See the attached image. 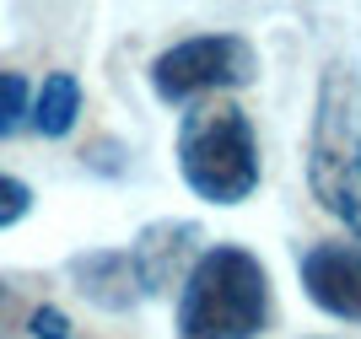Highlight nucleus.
Segmentation results:
<instances>
[{
	"instance_id": "f257e3e1",
	"label": "nucleus",
	"mask_w": 361,
	"mask_h": 339,
	"mask_svg": "<svg viewBox=\"0 0 361 339\" xmlns=\"http://www.w3.org/2000/svg\"><path fill=\"white\" fill-rule=\"evenodd\" d=\"M270 328V275L243 242H211L173 302L178 339H259Z\"/></svg>"
},
{
	"instance_id": "f03ea898",
	"label": "nucleus",
	"mask_w": 361,
	"mask_h": 339,
	"mask_svg": "<svg viewBox=\"0 0 361 339\" xmlns=\"http://www.w3.org/2000/svg\"><path fill=\"white\" fill-rule=\"evenodd\" d=\"M307 189L361 242V75L329 65L307 124Z\"/></svg>"
},
{
	"instance_id": "7ed1b4c3",
	"label": "nucleus",
	"mask_w": 361,
	"mask_h": 339,
	"mask_svg": "<svg viewBox=\"0 0 361 339\" xmlns=\"http://www.w3.org/2000/svg\"><path fill=\"white\" fill-rule=\"evenodd\" d=\"M178 178L205 205H243L254 199L264 162H259L254 118L238 103H200L178 124Z\"/></svg>"
},
{
	"instance_id": "20e7f679",
	"label": "nucleus",
	"mask_w": 361,
	"mask_h": 339,
	"mask_svg": "<svg viewBox=\"0 0 361 339\" xmlns=\"http://www.w3.org/2000/svg\"><path fill=\"white\" fill-rule=\"evenodd\" d=\"M254 75H259V49L243 32H195L151 59V92L173 108L205 103L211 92L248 87Z\"/></svg>"
},
{
	"instance_id": "39448f33",
	"label": "nucleus",
	"mask_w": 361,
	"mask_h": 339,
	"mask_svg": "<svg viewBox=\"0 0 361 339\" xmlns=\"http://www.w3.org/2000/svg\"><path fill=\"white\" fill-rule=\"evenodd\" d=\"M302 296L340 323H361V242H313L297 259Z\"/></svg>"
},
{
	"instance_id": "423d86ee",
	"label": "nucleus",
	"mask_w": 361,
	"mask_h": 339,
	"mask_svg": "<svg viewBox=\"0 0 361 339\" xmlns=\"http://www.w3.org/2000/svg\"><path fill=\"white\" fill-rule=\"evenodd\" d=\"M205 237H200L195 221H151L135 232V242H130V264H135V285L140 296H162L173 291V285L189 281V269H195V259L205 248H200Z\"/></svg>"
},
{
	"instance_id": "0eeeda50",
	"label": "nucleus",
	"mask_w": 361,
	"mask_h": 339,
	"mask_svg": "<svg viewBox=\"0 0 361 339\" xmlns=\"http://www.w3.org/2000/svg\"><path fill=\"white\" fill-rule=\"evenodd\" d=\"M71 285L87 296L97 312H130L146 296L135 285V264L124 248H81L71 259Z\"/></svg>"
},
{
	"instance_id": "6e6552de",
	"label": "nucleus",
	"mask_w": 361,
	"mask_h": 339,
	"mask_svg": "<svg viewBox=\"0 0 361 339\" xmlns=\"http://www.w3.org/2000/svg\"><path fill=\"white\" fill-rule=\"evenodd\" d=\"M81 118V81L71 70H49L32 92V130L44 140H65Z\"/></svg>"
},
{
	"instance_id": "1a4fd4ad",
	"label": "nucleus",
	"mask_w": 361,
	"mask_h": 339,
	"mask_svg": "<svg viewBox=\"0 0 361 339\" xmlns=\"http://www.w3.org/2000/svg\"><path fill=\"white\" fill-rule=\"evenodd\" d=\"M32 124V87L22 70H0V140H11Z\"/></svg>"
},
{
	"instance_id": "9d476101",
	"label": "nucleus",
	"mask_w": 361,
	"mask_h": 339,
	"mask_svg": "<svg viewBox=\"0 0 361 339\" xmlns=\"http://www.w3.org/2000/svg\"><path fill=\"white\" fill-rule=\"evenodd\" d=\"M27 216H32V189L22 183V178L0 173V232L16 226V221H27Z\"/></svg>"
},
{
	"instance_id": "9b49d317",
	"label": "nucleus",
	"mask_w": 361,
	"mask_h": 339,
	"mask_svg": "<svg viewBox=\"0 0 361 339\" xmlns=\"http://www.w3.org/2000/svg\"><path fill=\"white\" fill-rule=\"evenodd\" d=\"M22 318H27V296H22V285H16V281H6V275H0V339L11 334Z\"/></svg>"
}]
</instances>
